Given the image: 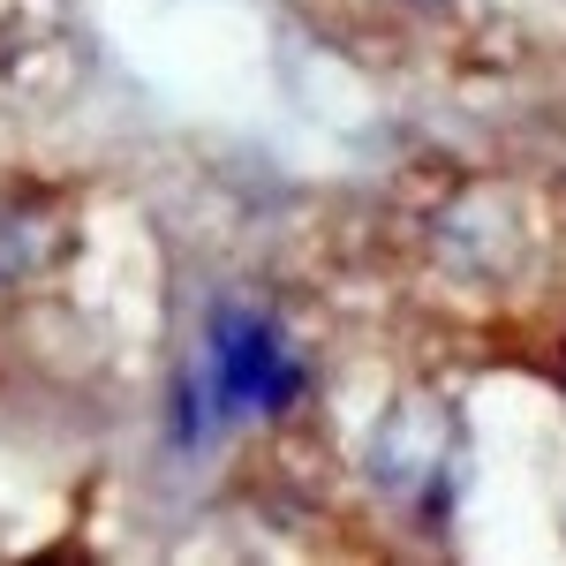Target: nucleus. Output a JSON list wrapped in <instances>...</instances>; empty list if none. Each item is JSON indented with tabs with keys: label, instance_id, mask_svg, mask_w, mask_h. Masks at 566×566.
I'll return each mask as SVG.
<instances>
[{
	"label": "nucleus",
	"instance_id": "f257e3e1",
	"mask_svg": "<svg viewBox=\"0 0 566 566\" xmlns=\"http://www.w3.org/2000/svg\"><path fill=\"white\" fill-rule=\"evenodd\" d=\"M303 392V363L272 333L264 310H219L205 333V363L181 378V446L234 423V416H280Z\"/></svg>",
	"mask_w": 566,
	"mask_h": 566
},
{
	"label": "nucleus",
	"instance_id": "f03ea898",
	"mask_svg": "<svg viewBox=\"0 0 566 566\" xmlns=\"http://www.w3.org/2000/svg\"><path fill=\"white\" fill-rule=\"evenodd\" d=\"M446 416L431 400H400L386 423L370 431V476L400 491V499H431L438 491V461H446Z\"/></svg>",
	"mask_w": 566,
	"mask_h": 566
}]
</instances>
